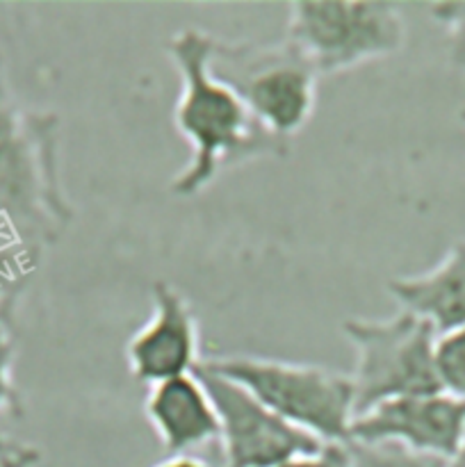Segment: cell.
I'll return each mask as SVG.
<instances>
[{
  "mask_svg": "<svg viewBox=\"0 0 465 467\" xmlns=\"http://www.w3.org/2000/svg\"><path fill=\"white\" fill-rule=\"evenodd\" d=\"M214 35L182 27L167 41V55L181 78L173 128L190 146L185 167L171 178V194H201L228 169L287 155V141L269 135L231 87L210 71Z\"/></svg>",
  "mask_w": 465,
  "mask_h": 467,
  "instance_id": "obj_1",
  "label": "cell"
},
{
  "mask_svg": "<svg viewBox=\"0 0 465 467\" xmlns=\"http://www.w3.org/2000/svg\"><path fill=\"white\" fill-rule=\"evenodd\" d=\"M71 222L59 176V117L18 103L0 50V223L46 249Z\"/></svg>",
  "mask_w": 465,
  "mask_h": 467,
  "instance_id": "obj_2",
  "label": "cell"
},
{
  "mask_svg": "<svg viewBox=\"0 0 465 467\" xmlns=\"http://www.w3.org/2000/svg\"><path fill=\"white\" fill-rule=\"evenodd\" d=\"M201 365L235 381L272 413L324 445L349 442L356 418L349 374L324 365L246 354L214 356Z\"/></svg>",
  "mask_w": 465,
  "mask_h": 467,
  "instance_id": "obj_3",
  "label": "cell"
},
{
  "mask_svg": "<svg viewBox=\"0 0 465 467\" xmlns=\"http://www.w3.org/2000/svg\"><path fill=\"white\" fill-rule=\"evenodd\" d=\"M210 71L281 141L299 135L313 119L319 73L287 39L260 44L214 36Z\"/></svg>",
  "mask_w": 465,
  "mask_h": 467,
  "instance_id": "obj_4",
  "label": "cell"
},
{
  "mask_svg": "<svg viewBox=\"0 0 465 467\" xmlns=\"http://www.w3.org/2000/svg\"><path fill=\"white\" fill-rule=\"evenodd\" d=\"M342 333L356 354V415L397 397L442 392L436 374V328L408 310L390 317H349Z\"/></svg>",
  "mask_w": 465,
  "mask_h": 467,
  "instance_id": "obj_5",
  "label": "cell"
},
{
  "mask_svg": "<svg viewBox=\"0 0 465 467\" xmlns=\"http://www.w3.org/2000/svg\"><path fill=\"white\" fill-rule=\"evenodd\" d=\"M285 39L319 76H333L399 53L406 18L392 3H292Z\"/></svg>",
  "mask_w": 465,
  "mask_h": 467,
  "instance_id": "obj_6",
  "label": "cell"
},
{
  "mask_svg": "<svg viewBox=\"0 0 465 467\" xmlns=\"http://www.w3.org/2000/svg\"><path fill=\"white\" fill-rule=\"evenodd\" d=\"M196 374L217 409L223 467H278L324 447V442L278 418L231 379L205 365H199Z\"/></svg>",
  "mask_w": 465,
  "mask_h": 467,
  "instance_id": "obj_7",
  "label": "cell"
},
{
  "mask_svg": "<svg viewBox=\"0 0 465 467\" xmlns=\"http://www.w3.org/2000/svg\"><path fill=\"white\" fill-rule=\"evenodd\" d=\"M126 363L132 379L146 386L194 374L203 363L199 317L176 285L153 283L150 315L128 340Z\"/></svg>",
  "mask_w": 465,
  "mask_h": 467,
  "instance_id": "obj_8",
  "label": "cell"
},
{
  "mask_svg": "<svg viewBox=\"0 0 465 467\" xmlns=\"http://www.w3.org/2000/svg\"><path fill=\"white\" fill-rule=\"evenodd\" d=\"M465 436V401L447 392L397 397L354 418L349 441L395 442L419 454L450 459Z\"/></svg>",
  "mask_w": 465,
  "mask_h": 467,
  "instance_id": "obj_9",
  "label": "cell"
},
{
  "mask_svg": "<svg viewBox=\"0 0 465 467\" xmlns=\"http://www.w3.org/2000/svg\"><path fill=\"white\" fill-rule=\"evenodd\" d=\"M144 415L167 456H191L219 441L217 409L196 372L149 386Z\"/></svg>",
  "mask_w": 465,
  "mask_h": 467,
  "instance_id": "obj_10",
  "label": "cell"
},
{
  "mask_svg": "<svg viewBox=\"0 0 465 467\" xmlns=\"http://www.w3.org/2000/svg\"><path fill=\"white\" fill-rule=\"evenodd\" d=\"M388 292L401 310L422 317L438 336L465 327V237L427 272L388 281Z\"/></svg>",
  "mask_w": 465,
  "mask_h": 467,
  "instance_id": "obj_11",
  "label": "cell"
},
{
  "mask_svg": "<svg viewBox=\"0 0 465 467\" xmlns=\"http://www.w3.org/2000/svg\"><path fill=\"white\" fill-rule=\"evenodd\" d=\"M16 363V340H14L9 324L0 322V467H35L41 454L36 447L18 442L5 433V420H21L23 397L14 379Z\"/></svg>",
  "mask_w": 465,
  "mask_h": 467,
  "instance_id": "obj_12",
  "label": "cell"
},
{
  "mask_svg": "<svg viewBox=\"0 0 465 467\" xmlns=\"http://www.w3.org/2000/svg\"><path fill=\"white\" fill-rule=\"evenodd\" d=\"M44 249L23 240L16 231L0 223V322H12L18 299L35 278Z\"/></svg>",
  "mask_w": 465,
  "mask_h": 467,
  "instance_id": "obj_13",
  "label": "cell"
},
{
  "mask_svg": "<svg viewBox=\"0 0 465 467\" xmlns=\"http://www.w3.org/2000/svg\"><path fill=\"white\" fill-rule=\"evenodd\" d=\"M349 467H445L447 461L431 454H419L395 442L349 441Z\"/></svg>",
  "mask_w": 465,
  "mask_h": 467,
  "instance_id": "obj_14",
  "label": "cell"
},
{
  "mask_svg": "<svg viewBox=\"0 0 465 467\" xmlns=\"http://www.w3.org/2000/svg\"><path fill=\"white\" fill-rule=\"evenodd\" d=\"M436 374L442 392L465 401V327L438 336Z\"/></svg>",
  "mask_w": 465,
  "mask_h": 467,
  "instance_id": "obj_15",
  "label": "cell"
},
{
  "mask_svg": "<svg viewBox=\"0 0 465 467\" xmlns=\"http://www.w3.org/2000/svg\"><path fill=\"white\" fill-rule=\"evenodd\" d=\"M429 14L447 32V57L451 68L465 73V0L463 3H436Z\"/></svg>",
  "mask_w": 465,
  "mask_h": 467,
  "instance_id": "obj_16",
  "label": "cell"
},
{
  "mask_svg": "<svg viewBox=\"0 0 465 467\" xmlns=\"http://www.w3.org/2000/svg\"><path fill=\"white\" fill-rule=\"evenodd\" d=\"M278 467H349L346 445H324L313 454L296 456Z\"/></svg>",
  "mask_w": 465,
  "mask_h": 467,
  "instance_id": "obj_17",
  "label": "cell"
},
{
  "mask_svg": "<svg viewBox=\"0 0 465 467\" xmlns=\"http://www.w3.org/2000/svg\"><path fill=\"white\" fill-rule=\"evenodd\" d=\"M153 467H210L205 461L196 459V456H167L162 463Z\"/></svg>",
  "mask_w": 465,
  "mask_h": 467,
  "instance_id": "obj_18",
  "label": "cell"
},
{
  "mask_svg": "<svg viewBox=\"0 0 465 467\" xmlns=\"http://www.w3.org/2000/svg\"><path fill=\"white\" fill-rule=\"evenodd\" d=\"M445 467H465V436H463V441H460L459 450H456L454 454L447 459Z\"/></svg>",
  "mask_w": 465,
  "mask_h": 467,
  "instance_id": "obj_19",
  "label": "cell"
},
{
  "mask_svg": "<svg viewBox=\"0 0 465 467\" xmlns=\"http://www.w3.org/2000/svg\"><path fill=\"white\" fill-rule=\"evenodd\" d=\"M459 119H460V123H463V128H465V105H463V108H460V112H459Z\"/></svg>",
  "mask_w": 465,
  "mask_h": 467,
  "instance_id": "obj_20",
  "label": "cell"
}]
</instances>
